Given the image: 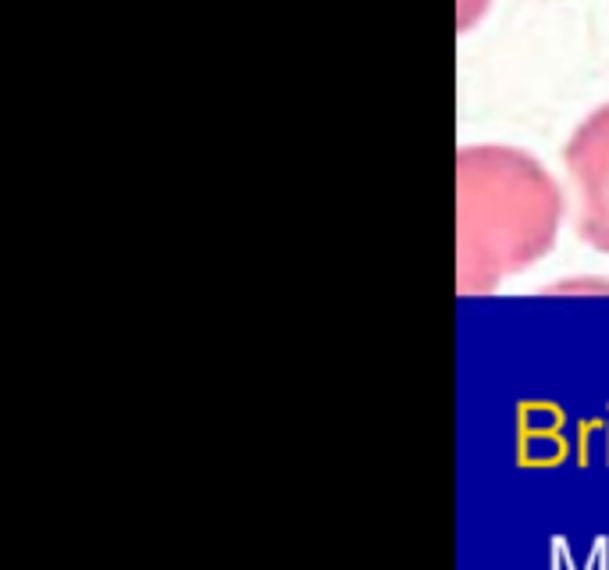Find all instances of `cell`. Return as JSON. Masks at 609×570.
I'll return each mask as SVG.
<instances>
[{
    "instance_id": "6da1fadb",
    "label": "cell",
    "mask_w": 609,
    "mask_h": 570,
    "mask_svg": "<svg viewBox=\"0 0 609 570\" xmlns=\"http://www.w3.org/2000/svg\"><path fill=\"white\" fill-rule=\"evenodd\" d=\"M563 200L528 154L467 147L456 157V285L488 293L549 253Z\"/></svg>"
},
{
    "instance_id": "7a4b0ae2",
    "label": "cell",
    "mask_w": 609,
    "mask_h": 570,
    "mask_svg": "<svg viewBox=\"0 0 609 570\" xmlns=\"http://www.w3.org/2000/svg\"><path fill=\"white\" fill-rule=\"evenodd\" d=\"M567 168L581 193L577 228L588 246L609 253V104L574 132L567 143Z\"/></svg>"
}]
</instances>
